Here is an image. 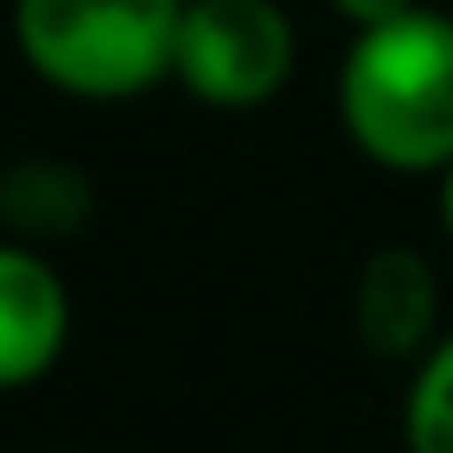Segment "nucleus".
<instances>
[{
    "mask_svg": "<svg viewBox=\"0 0 453 453\" xmlns=\"http://www.w3.org/2000/svg\"><path fill=\"white\" fill-rule=\"evenodd\" d=\"M340 120L380 167L453 160V20L407 7L360 27L340 67Z\"/></svg>",
    "mask_w": 453,
    "mask_h": 453,
    "instance_id": "obj_1",
    "label": "nucleus"
},
{
    "mask_svg": "<svg viewBox=\"0 0 453 453\" xmlns=\"http://www.w3.org/2000/svg\"><path fill=\"white\" fill-rule=\"evenodd\" d=\"M187 0H14V41L41 81L81 100H127L173 67Z\"/></svg>",
    "mask_w": 453,
    "mask_h": 453,
    "instance_id": "obj_2",
    "label": "nucleus"
},
{
    "mask_svg": "<svg viewBox=\"0 0 453 453\" xmlns=\"http://www.w3.org/2000/svg\"><path fill=\"white\" fill-rule=\"evenodd\" d=\"M173 73L213 107H260L294 73V27L273 0H194L180 7Z\"/></svg>",
    "mask_w": 453,
    "mask_h": 453,
    "instance_id": "obj_3",
    "label": "nucleus"
},
{
    "mask_svg": "<svg viewBox=\"0 0 453 453\" xmlns=\"http://www.w3.org/2000/svg\"><path fill=\"white\" fill-rule=\"evenodd\" d=\"M67 287L41 254L0 247V387H27L60 360Z\"/></svg>",
    "mask_w": 453,
    "mask_h": 453,
    "instance_id": "obj_4",
    "label": "nucleus"
},
{
    "mask_svg": "<svg viewBox=\"0 0 453 453\" xmlns=\"http://www.w3.org/2000/svg\"><path fill=\"white\" fill-rule=\"evenodd\" d=\"M426 320H434V273H426V260L407 254V247L373 254L367 273H360V334L380 354H407V347H420Z\"/></svg>",
    "mask_w": 453,
    "mask_h": 453,
    "instance_id": "obj_5",
    "label": "nucleus"
},
{
    "mask_svg": "<svg viewBox=\"0 0 453 453\" xmlns=\"http://www.w3.org/2000/svg\"><path fill=\"white\" fill-rule=\"evenodd\" d=\"M407 447L413 453H453V340L420 367V380H413Z\"/></svg>",
    "mask_w": 453,
    "mask_h": 453,
    "instance_id": "obj_6",
    "label": "nucleus"
},
{
    "mask_svg": "<svg viewBox=\"0 0 453 453\" xmlns=\"http://www.w3.org/2000/svg\"><path fill=\"white\" fill-rule=\"evenodd\" d=\"M340 14L354 20V27H373V20H394V14H407L413 0H334Z\"/></svg>",
    "mask_w": 453,
    "mask_h": 453,
    "instance_id": "obj_7",
    "label": "nucleus"
},
{
    "mask_svg": "<svg viewBox=\"0 0 453 453\" xmlns=\"http://www.w3.org/2000/svg\"><path fill=\"white\" fill-rule=\"evenodd\" d=\"M440 213H447V234H453V160H447V194H440Z\"/></svg>",
    "mask_w": 453,
    "mask_h": 453,
    "instance_id": "obj_8",
    "label": "nucleus"
}]
</instances>
